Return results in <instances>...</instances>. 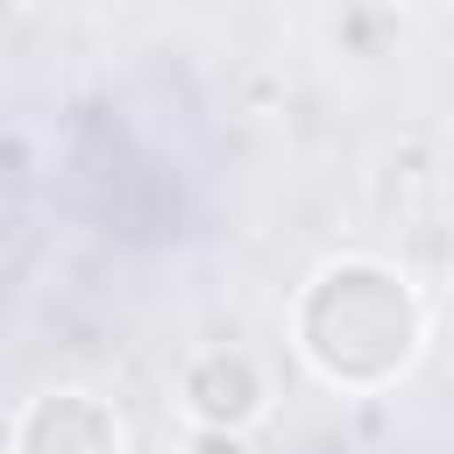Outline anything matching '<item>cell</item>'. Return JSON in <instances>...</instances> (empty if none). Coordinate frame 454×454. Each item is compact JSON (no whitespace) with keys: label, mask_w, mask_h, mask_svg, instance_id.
<instances>
[{"label":"cell","mask_w":454,"mask_h":454,"mask_svg":"<svg viewBox=\"0 0 454 454\" xmlns=\"http://www.w3.org/2000/svg\"><path fill=\"white\" fill-rule=\"evenodd\" d=\"M184 404H192L199 426H213V433H241V426L262 411V376H255V362H248L241 348H213V355L192 362V376H184Z\"/></svg>","instance_id":"1"},{"label":"cell","mask_w":454,"mask_h":454,"mask_svg":"<svg viewBox=\"0 0 454 454\" xmlns=\"http://www.w3.org/2000/svg\"><path fill=\"white\" fill-rule=\"evenodd\" d=\"M192 454H241V433H213V426H199V433H192Z\"/></svg>","instance_id":"2"}]
</instances>
